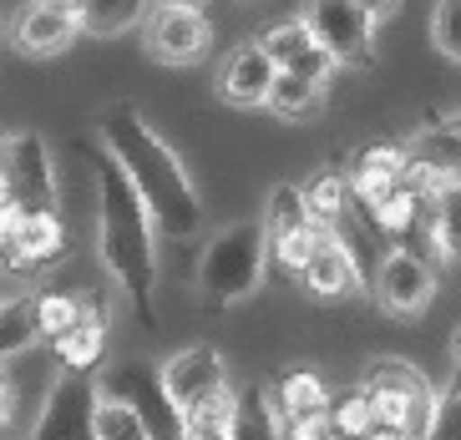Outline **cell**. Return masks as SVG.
I'll list each match as a JSON object with an SVG mask.
<instances>
[{
  "label": "cell",
  "instance_id": "obj_45",
  "mask_svg": "<svg viewBox=\"0 0 461 440\" xmlns=\"http://www.w3.org/2000/svg\"><path fill=\"white\" fill-rule=\"evenodd\" d=\"M330 440H335V436H330Z\"/></svg>",
  "mask_w": 461,
  "mask_h": 440
},
{
  "label": "cell",
  "instance_id": "obj_11",
  "mask_svg": "<svg viewBox=\"0 0 461 440\" xmlns=\"http://www.w3.org/2000/svg\"><path fill=\"white\" fill-rule=\"evenodd\" d=\"M370 289H375V304L391 319H416L436 299V268L420 254H411V248H385V258L375 264Z\"/></svg>",
  "mask_w": 461,
  "mask_h": 440
},
{
  "label": "cell",
  "instance_id": "obj_16",
  "mask_svg": "<svg viewBox=\"0 0 461 440\" xmlns=\"http://www.w3.org/2000/svg\"><path fill=\"white\" fill-rule=\"evenodd\" d=\"M406 177V142H366L360 152L350 157V202L355 208H375L391 187H401Z\"/></svg>",
  "mask_w": 461,
  "mask_h": 440
},
{
  "label": "cell",
  "instance_id": "obj_9",
  "mask_svg": "<svg viewBox=\"0 0 461 440\" xmlns=\"http://www.w3.org/2000/svg\"><path fill=\"white\" fill-rule=\"evenodd\" d=\"M142 40L158 67H198L213 51V21L198 5H152L142 21Z\"/></svg>",
  "mask_w": 461,
  "mask_h": 440
},
{
  "label": "cell",
  "instance_id": "obj_32",
  "mask_svg": "<svg viewBox=\"0 0 461 440\" xmlns=\"http://www.w3.org/2000/svg\"><path fill=\"white\" fill-rule=\"evenodd\" d=\"M431 40H436V51H441L451 67L461 71V0H436V11H431Z\"/></svg>",
  "mask_w": 461,
  "mask_h": 440
},
{
  "label": "cell",
  "instance_id": "obj_15",
  "mask_svg": "<svg viewBox=\"0 0 461 440\" xmlns=\"http://www.w3.org/2000/svg\"><path fill=\"white\" fill-rule=\"evenodd\" d=\"M274 61L264 56L258 40H239L229 56H223V67H218V96L229 102V107H264L274 92Z\"/></svg>",
  "mask_w": 461,
  "mask_h": 440
},
{
  "label": "cell",
  "instance_id": "obj_35",
  "mask_svg": "<svg viewBox=\"0 0 461 440\" xmlns=\"http://www.w3.org/2000/svg\"><path fill=\"white\" fill-rule=\"evenodd\" d=\"M11 415H15V390H11V374L0 364V440L11 436Z\"/></svg>",
  "mask_w": 461,
  "mask_h": 440
},
{
  "label": "cell",
  "instance_id": "obj_30",
  "mask_svg": "<svg viewBox=\"0 0 461 440\" xmlns=\"http://www.w3.org/2000/svg\"><path fill=\"white\" fill-rule=\"evenodd\" d=\"M325 420H330V436H335V440H360L366 430H375V410H370V400L360 395V390L335 395Z\"/></svg>",
  "mask_w": 461,
  "mask_h": 440
},
{
  "label": "cell",
  "instance_id": "obj_42",
  "mask_svg": "<svg viewBox=\"0 0 461 440\" xmlns=\"http://www.w3.org/2000/svg\"><path fill=\"white\" fill-rule=\"evenodd\" d=\"M451 364L461 370V329H456V339H451Z\"/></svg>",
  "mask_w": 461,
  "mask_h": 440
},
{
  "label": "cell",
  "instance_id": "obj_25",
  "mask_svg": "<svg viewBox=\"0 0 461 440\" xmlns=\"http://www.w3.org/2000/svg\"><path fill=\"white\" fill-rule=\"evenodd\" d=\"M41 345L36 329V299L31 293H0V364L21 360L26 349Z\"/></svg>",
  "mask_w": 461,
  "mask_h": 440
},
{
  "label": "cell",
  "instance_id": "obj_12",
  "mask_svg": "<svg viewBox=\"0 0 461 440\" xmlns=\"http://www.w3.org/2000/svg\"><path fill=\"white\" fill-rule=\"evenodd\" d=\"M92 415H96L92 374H56L46 385V400L31 420L26 440H92Z\"/></svg>",
  "mask_w": 461,
  "mask_h": 440
},
{
  "label": "cell",
  "instance_id": "obj_2",
  "mask_svg": "<svg viewBox=\"0 0 461 440\" xmlns=\"http://www.w3.org/2000/svg\"><path fill=\"white\" fill-rule=\"evenodd\" d=\"M96 177V264L107 268V279L117 283L127 304L137 309V319L158 329V228H152L148 208L137 202L132 183L122 177V167L102 152L96 142L82 147Z\"/></svg>",
  "mask_w": 461,
  "mask_h": 440
},
{
  "label": "cell",
  "instance_id": "obj_40",
  "mask_svg": "<svg viewBox=\"0 0 461 440\" xmlns=\"http://www.w3.org/2000/svg\"><path fill=\"white\" fill-rule=\"evenodd\" d=\"M0 208H11V183H5V173H0Z\"/></svg>",
  "mask_w": 461,
  "mask_h": 440
},
{
  "label": "cell",
  "instance_id": "obj_18",
  "mask_svg": "<svg viewBox=\"0 0 461 440\" xmlns=\"http://www.w3.org/2000/svg\"><path fill=\"white\" fill-rule=\"evenodd\" d=\"M77 21L61 11H51V5H41V0H31L26 11L15 15V46L26 56H36V61H46V56H61L77 46Z\"/></svg>",
  "mask_w": 461,
  "mask_h": 440
},
{
  "label": "cell",
  "instance_id": "obj_28",
  "mask_svg": "<svg viewBox=\"0 0 461 440\" xmlns=\"http://www.w3.org/2000/svg\"><path fill=\"white\" fill-rule=\"evenodd\" d=\"M36 299V329L41 339H61L67 329L86 319V293H67V289H46V293H31Z\"/></svg>",
  "mask_w": 461,
  "mask_h": 440
},
{
  "label": "cell",
  "instance_id": "obj_34",
  "mask_svg": "<svg viewBox=\"0 0 461 440\" xmlns=\"http://www.w3.org/2000/svg\"><path fill=\"white\" fill-rule=\"evenodd\" d=\"M285 440H330V420L325 415H310V420H289Z\"/></svg>",
  "mask_w": 461,
  "mask_h": 440
},
{
  "label": "cell",
  "instance_id": "obj_43",
  "mask_svg": "<svg viewBox=\"0 0 461 440\" xmlns=\"http://www.w3.org/2000/svg\"><path fill=\"white\" fill-rule=\"evenodd\" d=\"M5 152H11V137L0 132V173H5Z\"/></svg>",
  "mask_w": 461,
  "mask_h": 440
},
{
  "label": "cell",
  "instance_id": "obj_24",
  "mask_svg": "<svg viewBox=\"0 0 461 440\" xmlns=\"http://www.w3.org/2000/svg\"><path fill=\"white\" fill-rule=\"evenodd\" d=\"M406 162H416V167H426V173L447 177V183H461V132H451V127H420L416 137L406 142Z\"/></svg>",
  "mask_w": 461,
  "mask_h": 440
},
{
  "label": "cell",
  "instance_id": "obj_17",
  "mask_svg": "<svg viewBox=\"0 0 461 440\" xmlns=\"http://www.w3.org/2000/svg\"><path fill=\"white\" fill-rule=\"evenodd\" d=\"M107 299L86 293V319L77 329H67L61 339H51V355H56V370L61 374H92L107 364Z\"/></svg>",
  "mask_w": 461,
  "mask_h": 440
},
{
  "label": "cell",
  "instance_id": "obj_6",
  "mask_svg": "<svg viewBox=\"0 0 461 440\" xmlns=\"http://www.w3.org/2000/svg\"><path fill=\"white\" fill-rule=\"evenodd\" d=\"M96 395H102V400L127 405V410L142 420L148 440H183V415H177V405L167 400L158 364H148V360L112 364V370L96 374Z\"/></svg>",
  "mask_w": 461,
  "mask_h": 440
},
{
  "label": "cell",
  "instance_id": "obj_7",
  "mask_svg": "<svg viewBox=\"0 0 461 440\" xmlns=\"http://www.w3.org/2000/svg\"><path fill=\"white\" fill-rule=\"evenodd\" d=\"M299 21L310 26V36L325 46L335 67H350V71L375 67V21L355 0H304Z\"/></svg>",
  "mask_w": 461,
  "mask_h": 440
},
{
  "label": "cell",
  "instance_id": "obj_33",
  "mask_svg": "<svg viewBox=\"0 0 461 440\" xmlns=\"http://www.w3.org/2000/svg\"><path fill=\"white\" fill-rule=\"evenodd\" d=\"M229 415H198V420H183V440H229Z\"/></svg>",
  "mask_w": 461,
  "mask_h": 440
},
{
  "label": "cell",
  "instance_id": "obj_27",
  "mask_svg": "<svg viewBox=\"0 0 461 440\" xmlns=\"http://www.w3.org/2000/svg\"><path fill=\"white\" fill-rule=\"evenodd\" d=\"M264 107L274 117L285 121H314L325 112V86H314V81H299V76H274V92Z\"/></svg>",
  "mask_w": 461,
  "mask_h": 440
},
{
  "label": "cell",
  "instance_id": "obj_44",
  "mask_svg": "<svg viewBox=\"0 0 461 440\" xmlns=\"http://www.w3.org/2000/svg\"><path fill=\"white\" fill-rule=\"evenodd\" d=\"M208 5H218V11H223V5H244V0H208Z\"/></svg>",
  "mask_w": 461,
  "mask_h": 440
},
{
  "label": "cell",
  "instance_id": "obj_22",
  "mask_svg": "<svg viewBox=\"0 0 461 440\" xmlns=\"http://www.w3.org/2000/svg\"><path fill=\"white\" fill-rule=\"evenodd\" d=\"M426 243H431L436 258L447 264H461V183H447L426 202V223H420Z\"/></svg>",
  "mask_w": 461,
  "mask_h": 440
},
{
  "label": "cell",
  "instance_id": "obj_3",
  "mask_svg": "<svg viewBox=\"0 0 461 440\" xmlns=\"http://www.w3.org/2000/svg\"><path fill=\"white\" fill-rule=\"evenodd\" d=\"M269 274V243H264V223L258 218H239V223L218 228L198 254V274L193 289L203 299V309H233L249 293H258Z\"/></svg>",
  "mask_w": 461,
  "mask_h": 440
},
{
  "label": "cell",
  "instance_id": "obj_5",
  "mask_svg": "<svg viewBox=\"0 0 461 440\" xmlns=\"http://www.w3.org/2000/svg\"><path fill=\"white\" fill-rule=\"evenodd\" d=\"M360 395L370 400L375 410V426H391V430H406L411 440L426 436V420H431V400L436 390L426 385V374L406 360H370L366 364V380H360Z\"/></svg>",
  "mask_w": 461,
  "mask_h": 440
},
{
  "label": "cell",
  "instance_id": "obj_21",
  "mask_svg": "<svg viewBox=\"0 0 461 440\" xmlns=\"http://www.w3.org/2000/svg\"><path fill=\"white\" fill-rule=\"evenodd\" d=\"M229 440H285V426H279L274 400H269V385H239L233 390Z\"/></svg>",
  "mask_w": 461,
  "mask_h": 440
},
{
  "label": "cell",
  "instance_id": "obj_10",
  "mask_svg": "<svg viewBox=\"0 0 461 440\" xmlns=\"http://www.w3.org/2000/svg\"><path fill=\"white\" fill-rule=\"evenodd\" d=\"M5 183L21 213H61V177L41 132H15L5 152Z\"/></svg>",
  "mask_w": 461,
  "mask_h": 440
},
{
  "label": "cell",
  "instance_id": "obj_14",
  "mask_svg": "<svg viewBox=\"0 0 461 440\" xmlns=\"http://www.w3.org/2000/svg\"><path fill=\"white\" fill-rule=\"evenodd\" d=\"M258 46H264V56L274 61L279 76H299V81H314V86H330V76L339 71L335 61L325 56V46L310 36V26H304L299 15L274 21V26L258 36Z\"/></svg>",
  "mask_w": 461,
  "mask_h": 440
},
{
  "label": "cell",
  "instance_id": "obj_29",
  "mask_svg": "<svg viewBox=\"0 0 461 440\" xmlns=\"http://www.w3.org/2000/svg\"><path fill=\"white\" fill-rule=\"evenodd\" d=\"M420 440H461V370L447 374V385L436 390L431 400V420Z\"/></svg>",
  "mask_w": 461,
  "mask_h": 440
},
{
  "label": "cell",
  "instance_id": "obj_4",
  "mask_svg": "<svg viewBox=\"0 0 461 440\" xmlns=\"http://www.w3.org/2000/svg\"><path fill=\"white\" fill-rule=\"evenodd\" d=\"M158 374H163L167 400L177 405L183 420H198V415H229L233 410V390L239 385L229 380V364H223V355H218L213 345L177 349V355H167V360L158 364Z\"/></svg>",
  "mask_w": 461,
  "mask_h": 440
},
{
  "label": "cell",
  "instance_id": "obj_39",
  "mask_svg": "<svg viewBox=\"0 0 461 440\" xmlns=\"http://www.w3.org/2000/svg\"><path fill=\"white\" fill-rule=\"evenodd\" d=\"M152 5H198V11H203L208 0H152Z\"/></svg>",
  "mask_w": 461,
  "mask_h": 440
},
{
  "label": "cell",
  "instance_id": "obj_38",
  "mask_svg": "<svg viewBox=\"0 0 461 440\" xmlns=\"http://www.w3.org/2000/svg\"><path fill=\"white\" fill-rule=\"evenodd\" d=\"M41 5H51V11L71 15V21H77V15H82V0H41Z\"/></svg>",
  "mask_w": 461,
  "mask_h": 440
},
{
  "label": "cell",
  "instance_id": "obj_31",
  "mask_svg": "<svg viewBox=\"0 0 461 440\" xmlns=\"http://www.w3.org/2000/svg\"><path fill=\"white\" fill-rule=\"evenodd\" d=\"M92 440H148L142 420H137L127 405L117 400H102L96 395V415H92Z\"/></svg>",
  "mask_w": 461,
  "mask_h": 440
},
{
  "label": "cell",
  "instance_id": "obj_8",
  "mask_svg": "<svg viewBox=\"0 0 461 440\" xmlns=\"http://www.w3.org/2000/svg\"><path fill=\"white\" fill-rule=\"evenodd\" d=\"M264 243H269V258L285 274H294L310 264V254L325 243V228L314 223L310 213H304V193H299L294 183H274L269 187V202H264Z\"/></svg>",
  "mask_w": 461,
  "mask_h": 440
},
{
  "label": "cell",
  "instance_id": "obj_13",
  "mask_svg": "<svg viewBox=\"0 0 461 440\" xmlns=\"http://www.w3.org/2000/svg\"><path fill=\"white\" fill-rule=\"evenodd\" d=\"M61 258H67V223H61V213H21L11 238L0 243V274H15V279L51 274Z\"/></svg>",
  "mask_w": 461,
  "mask_h": 440
},
{
  "label": "cell",
  "instance_id": "obj_37",
  "mask_svg": "<svg viewBox=\"0 0 461 440\" xmlns=\"http://www.w3.org/2000/svg\"><path fill=\"white\" fill-rule=\"evenodd\" d=\"M360 440H411L406 430H391V426H375V430H366Z\"/></svg>",
  "mask_w": 461,
  "mask_h": 440
},
{
  "label": "cell",
  "instance_id": "obj_19",
  "mask_svg": "<svg viewBox=\"0 0 461 440\" xmlns=\"http://www.w3.org/2000/svg\"><path fill=\"white\" fill-rule=\"evenodd\" d=\"M269 400H274V415H279V426L289 420H310V415H330V385L325 374L310 370V364H294V370L279 374V385H269Z\"/></svg>",
  "mask_w": 461,
  "mask_h": 440
},
{
  "label": "cell",
  "instance_id": "obj_26",
  "mask_svg": "<svg viewBox=\"0 0 461 440\" xmlns=\"http://www.w3.org/2000/svg\"><path fill=\"white\" fill-rule=\"evenodd\" d=\"M299 193H304V213L325 228V233L345 213H350V183H345V173H339V167H320V173L299 187Z\"/></svg>",
  "mask_w": 461,
  "mask_h": 440
},
{
  "label": "cell",
  "instance_id": "obj_41",
  "mask_svg": "<svg viewBox=\"0 0 461 440\" xmlns=\"http://www.w3.org/2000/svg\"><path fill=\"white\" fill-rule=\"evenodd\" d=\"M441 127H451V132H461V107L451 112V117H441Z\"/></svg>",
  "mask_w": 461,
  "mask_h": 440
},
{
  "label": "cell",
  "instance_id": "obj_36",
  "mask_svg": "<svg viewBox=\"0 0 461 440\" xmlns=\"http://www.w3.org/2000/svg\"><path fill=\"white\" fill-rule=\"evenodd\" d=\"M355 5H360V11L375 21V26H380V21H391V15L401 11V0H355Z\"/></svg>",
  "mask_w": 461,
  "mask_h": 440
},
{
  "label": "cell",
  "instance_id": "obj_23",
  "mask_svg": "<svg viewBox=\"0 0 461 440\" xmlns=\"http://www.w3.org/2000/svg\"><path fill=\"white\" fill-rule=\"evenodd\" d=\"M152 0H82V15H77V31L96 40H117L127 31H137L148 21Z\"/></svg>",
  "mask_w": 461,
  "mask_h": 440
},
{
  "label": "cell",
  "instance_id": "obj_1",
  "mask_svg": "<svg viewBox=\"0 0 461 440\" xmlns=\"http://www.w3.org/2000/svg\"><path fill=\"white\" fill-rule=\"evenodd\" d=\"M96 147L122 167L137 202L148 208L152 228H158V238L183 243L203 228V193H198V183L188 177L183 157L152 132V121L132 102H117V107L102 112V121H96Z\"/></svg>",
  "mask_w": 461,
  "mask_h": 440
},
{
  "label": "cell",
  "instance_id": "obj_20",
  "mask_svg": "<svg viewBox=\"0 0 461 440\" xmlns=\"http://www.w3.org/2000/svg\"><path fill=\"white\" fill-rule=\"evenodd\" d=\"M299 283H304L314 299H350V293L366 289V279H360L355 258L345 254V248H339L330 233H325V243L310 254V264L299 268Z\"/></svg>",
  "mask_w": 461,
  "mask_h": 440
}]
</instances>
